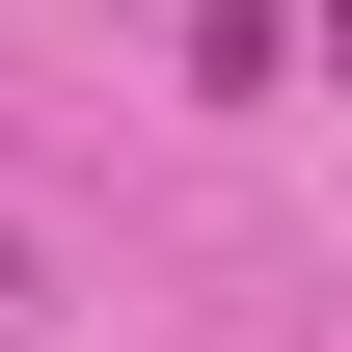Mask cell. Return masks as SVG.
Instances as JSON below:
<instances>
[{
  "label": "cell",
  "mask_w": 352,
  "mask_h": 352,
  "mask_svg": "<svg viewBox=\"0 0 352 352\" xmlns=\"http://www.w3.org/2000/svg\"><path fill=\"white\" fill-rule=\"evenodd\" d=\"M0 298H28V271H0Z\"/></svg>",
  "instance_id": "cell-1"
}]
</instances>
